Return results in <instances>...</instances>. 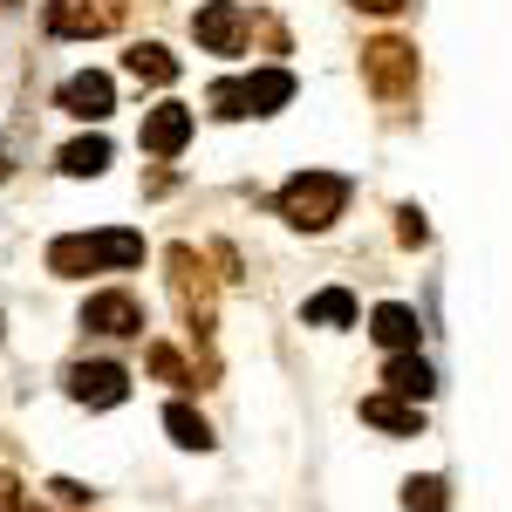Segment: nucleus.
Masks as SVG:
<instances>
[{
	"label": "nucleus",
	"instance_id": "obj_1",
	"mask_svg": "<svg viewBox=\"0 0 512 512\" xmlns=\"http://www.w3.org/2000/svg\"><path fill=\"white\" fill-rule=\"evenodd\" d=\"M280 219L294 226V233H328L342 212H349V178L342 171H294L287 185H280Z\"/></svg>",
	"mask_w": 512,
	"mask_h": 512
},
{
	"label": "nucleus",
	"instance_id": "obj_2",
	"mask_svg": "<svg viewBox=\"0 0 512 512\" xmlns=\"http://www.w3.org/2000/svg\"><path fill=\"white\" fill-rule=\"evenodd\" d=\"M212 117H274L280 103H294V76L287 69H253V76H233V82H212Z\"/></svg>",
	"mask_w": 512,
	"mask_h": 512
},
{
	"label": "nucleus",
	"instance_id": "obj_3",
	"mask_svg": "<svg viewBox=\"0 0 512 512\" xmlns=\"http://www.w3.org/2000/svg\"><path fill=\"white\" fill-rule=\"evenodd\" d=\"M362 82H369V96L390 103V110L417 103V48H410L403 35L369 41V48H362Z\"/></svg>",
	"mask_w": 512,
	"mask_h": 512
},
{
	"label": "nucleus",
	"instance_id": "obj_4",
	"mask_svg": "<svg viewBox=\"0 0 512 512\" xmlns=\"http://www.w3.org/2000/svg\"><path fill=\"white\" fill-rule=\"evenodd\" d=\"M164 267H171V294H178V308L192 321V335H205V328H212V280H205V260H198L192 246H171Z\"/></svg>",
	"mask_w": 512,
	"mask_h": 512
},
{
	"label": "nucleus",
	"instance_id": "obj_5",
	"mask_svg": "<svg viewBox=\"0 0 512 512\" xmlns=\"http://www.w3.org/2000/svg\"><path fill=\"white\" fill-rule=\"evenodd\" d=\"M192 35H198L205 55H239L253 28H246V7H239V0H205L192 14Z\"/></svg>",
	"mask_w": 512,
	"mask_h": 512
},
{
	"label": "nucleus",
	"instance_id": "obj_6",
	"mask_svg": "<svg viewBox=\"0 0 512 512\" xmlns=\"http://www.w3.org/2000/svg\"><path fill=\"white\" fill-rule=\"evenodd\" d=\"M123 7H130V0H55V7H48V35H62V41L110 35L123 21Z\"/></svg>",
	"mask_w": 512,
	"mask_h": 512
},
{
	"label": "nucleus",
	"instance_id": "obj_7",
	"mask_svg": "<svg viewBox=\"0 0 512 512\" xmlns=\"http://www.w3.org/2000/svg\"><path fill=\"white\" fill-rule=\"evenodd\" d=\"M82 328L123 342V335H144V308H137V294L110 287V294H89V301H82Z\"/></svg>",
	"mask_w": 512,
	"mask_h": 512
},
{
	"label": "nucleus",
	"instance_id": "obj_8",
	"mask_svg": "<svg viewBox=\"0 0 512 512\" xmlns=\"http://www.w3.org/2000/svg\"><path fill=\"white\" fill-rule=\"evenodd\" d=\"M69 396L89 403V410H117L123 396H130V376H123L117 362H76L69 369Z\"/></svg>",
	"mask_w": 512,
	"mask_h": 512
},
{
	"label": "nucleus",
	"instance_id": "obj_9",
	"mask_svg": "<svg viewBox=\"0 0 512 512\" xmlns=\"http://www.w3.org/2000/svg\"><path fill=\"white\" fill-rule=\"evenodd\" d=\"M69 117H82V123H103L110 110H117V82L103 76V69H82V76H69L62 82V96H55Z\"/></svg>",
	"mask_w": 512,
	"mask_h": 512
},
{
	"label": "nucleus",
	"instance_id": "obj_10",
	"mask_svg": "<svg viewBox=\"0 0 512 512\" xmlns=\"http://www.w3.org/2000/svg\"><path fill=\"white\" fill-rule=\"evenodd\" d=\"M137 144H144L151 158H178V151L192 144V110H185V103H158V110H144Z\"/></svg>",
	"mask_w": 512,
	"mask_h": 512
},
{
	"label": "nucleus",
	"instance_id": "obj_11",
	"mask_svg": "<svg viewBox=\"0 0 512 512\" xmlns=\"http://www.w3.org/2000/svg\"><path fill=\"white\" fill-rule=\"evenodd\" d=\"M362 424H376V431H390V437H424V410L390 396V390H376V396H362Z\"/></svg>",
	"mask_w": 512,
	"mask_h": 512
},
{
	"label": "nucleus",
	"instance_id": "obj_12",
	"mask_svg": "<svg viewBox=\"0 0 512 512\" xmlns=\"http://www.w3.org/2000/svg\"><path fill=\"white\" fill-rule=\"evenodd\" d=\"M383 383H390V396H403V403H424V396L437 390L431 362H424V355H417V349L390 355V362H383Z\"/></svg>",
	"mask_w": 512,
	"mask_h": 512
},
{
	"label": "nucleus",
	"instance_id": "obj_13",
	"mask_svg": "<svg viewBox=\"0 0 512 512\" xmlns=\"http://www.w3.org/2000/svg\"><path fill=\"white\" fill-rule=\"evenodd\" d=\"M417 328H424V321H417V308H403V301H383V308L369 315V335H376L390 355L417 349Z\"/></svg>",
	"mask_w": 512,
	"mask_h": 512
},
{
	"label": "nucleus",
	"instance_id": "obj_14",
	"mask_svg": "<svg viewBox=\"0 0 512 512\" xmlns=\"http://www.w3.org/2000/svg\"><path fill=\"white\" fill-rule=\"evenodd\" d=\"M123 69H130V76L137 82H178V55H171V48H158V41H137V48H130V55H123Z\"/></svg>",
	"mask_w": 512,
	"mask_h": 512
},
{
	"label": "nucleus",
	"instance_id": "obj_15",
	"mask_svg": "<svg viewBox=\"0 0 512 512\" xmlns=\"http://www.w3.org/2000/svg\"><path fill=\"white\" fill-rule=\"evenodd\" d=\"M48 274H62V280H82V274H96V246H89V233H69V239H55V246H48Z\"/></svg>",
	"mask_w": 512,
	"mask_h": 512
},
{
	"label": "nucleus",
	"instance_id": "obj_16",
	"mask_svg": "<svg viewBox=\"0 0 512 512\" xmlns=\"http://www.w3.org/2000/svg\"><path fill=\"white\" fill-rule=\"evenodd\" d=\"M301 315H308V328H349V321H355V294H349V287H321Z\"/></svg>",
	"mask_w": 512,
	"mask_h": 512
},
{
	"label": "nucleus",
	"instance_id": "obj_17",
	"mask_svg": "<svg viewBox=\"0 0 512 512\" xmlns=\"http://www.w3.org/2000/svg\"><path fill=\"white\" fill-rule=\"evenodd\" d=\"M164 431H171V444H185V451H212V424L198 417L192 403H171L164 410Z\"/></svg>",
	"mask_w": 512,
	"mask_h": 512
},
{
	"label": "nucleus",
	"instance_id": "obj_18",
	"mask_svg": "<svg viewBox=\"0 0 512 512\" xmlns=\"http://www.w3.org/2000/svg\"><path fill=\"white\" fill-rule=\"evenodd\" d=\"M62 171H69V178H103V171H110V137H76V144L62 151Z\"/></svg>",
	"mask_w": 512,
	"mask_h": 512
},
{
	"label": "nucleus",
	"instance_id": "obj_19",
	"mask_svg": "<svg viewBox=\"0 0 512 512\" xmlns=\"http://www.w3.org/2000/svg\"><path fill=\"white\" fill-rule=\"evenodd\" d=\"M96 267H137L144 260V233H89Z\"/></svg>",
	"mask_w": 512,
	"mask_h": 512
},
{
	"label": "nucleus",
	"instance_id": "obj_20",
	"mask_svg": "<svg viewBox=\"0 0 512 512\" xmlns=\"http://www.w3.org/2000/svg\"><path fill=\"white\" fill-rule=\"evenodd\" d=\"M403 512H451L444 478H410V485H403Z\"/></svg>",
	"mask_w": 512,
	"mask_h": 512
},
{
	"label": "nucleus",
	"instance_id": "obj_21",
	"mask_svg": "<svg viewBox=\"0 0 512 512\" xmlns=\"http://www.w3.org/2000/svg\"><path fill=\"white\" fill-rule=\"evenodd\" d=\"M151 369H158L164 383H198L192 369H185V355H178V349H164V342H158V349H151Z\"/></svg>",
	"mask_w": 512,
	"mask_h": 512
},
{
	"label": "nucleus",
	"instance_id": "obj_22",
	"mask_svg": "<svg viewBox=\"0 0 512 512\" xmlns=\"http://www.w3.org/2000/svg\"><path fill=\"white\" fill-rule=\"evenodd\" d=\"M396 233H403V246H424L431 226H424V212H417V205H403V212H396Z\"/></svg>",
	"mask_w": 512,
	"mask_h": 512
},
{
	"label": "nucleus",
	"instance_id": "obj_23",
	"mask_svg": "<svg viewBox=\"0 0 512 512\" xmlns=\"http://www.w3.org/2000/svg\"><path fill=\"white\" fill-rule=\"evenodd\" d=\"M0 512H21V478L0 472Z\"/></svg>",
	"mask_w": 512,
	"mask_h": 512
},
{
	"label": "nucleus",
	"instance_id": "obj_24",
	"mask_svg": "<svg viewBox=\"0 0 512 512\" xmlns=\"http://www.w3.org/2000/svg\"><path fill=\"white\" fill-rule=\"evenodd\" d=\"M355 7H362V14H403L410 0H355Z\"/></svg>",
	"mask_w": 512,
	"mask_h": 512
},
{
	"label": "nucleus",
	"instance_id": "obj_25",
	"mask_svg": "<svg viewBox=\"0 0 512 512\" xmlns=\"http://www.w3.org/2000/svg\"><path fill=\"white\" fill-rule=\"evenodd\" d=\"M48 512H55V506H48Z\"/></svg>",
	"mask_w": 512,
	"mask_h": 512
}]
</instances>
